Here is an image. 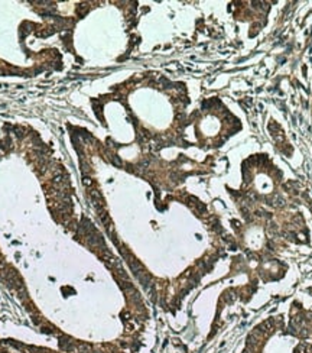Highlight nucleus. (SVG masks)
Instances as JSON below:
<instances>
[{
	"label": "nucleus",
	"mask_w": 312,
	"mask_h": 353,
	"mask_svg": "<svg viewBox=\"0 0 312 353\" xmlns=\"http://www.w3.org/2000/svg\"><path fill=\"white\" fill-rule=\"evenodd\" d=\"M59 347L64 350V352H71V350H74V342H71V339H68V337H61L59 339Z\"/></svg>",
	"instance_id": "1"
}]
</instances>
